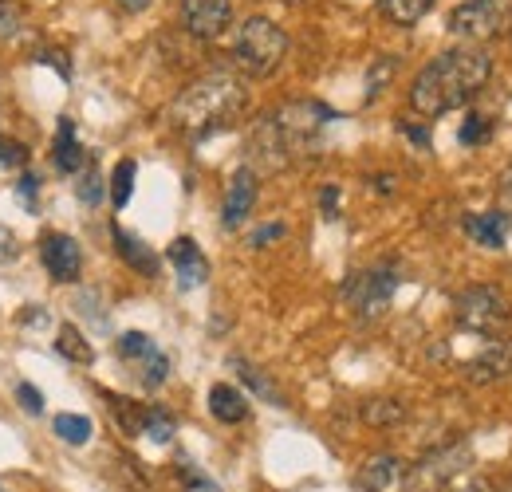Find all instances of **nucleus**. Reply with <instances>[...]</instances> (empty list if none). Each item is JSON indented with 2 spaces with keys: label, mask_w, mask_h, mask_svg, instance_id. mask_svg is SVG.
Segmentation results:
<instances>
[{
  "label": "nucleus",
  "mask_w": 512,
  "mask_h": 492,
  "mask_svg": "<svg viewBox=\"0 0 512 492\" xmlns=\"http://www.w3.org/2000/svg\"><path fill=\"white\" fill-rule=\"evenodd\" d=\"M489 75H493L489 52H481L473 44L449 48L418 71V79L410 87V107L426 119H438L453 107H465L489 83Z\"/></svg>",
  "instance_id": "f257e3e1"
},
{
  "label": "nucleus",
  "mask_w": 512,
  "mask_h": 492,
  "mask_svg": "<svg viewBox=\"0 0 512 492\" xmlns=\"http://www.w3.org/2000/svg\"><path fill=\"white\" fill-rule=\"evenodd\" d=\"M241 111H245V83L225 75V71H217V75H205L193 87H186L170 115H174L182 134L201 142L213 130H225Z\"/></svg>",
  "instance_id": "f03ea898"
},
{
  "label": "nucleus",
  "mask_w": 512,
  "mask_h": 492,
  "mask_svg": "<svg viewBox=\"0 0 512 492\" xmlns=\"http://www.w3.org/2000/svg\"><path fill=\"white\" fill-rule=\"evenodd\" d=\"M284 52H288V36H284V28H280L276 20H268V16H249V20L241 24L237 40H233V63H237L245 75H253V79L272 75V71L280 67V60H284Z\"/></svg>",
  "instance_id": "7ed1b4c3"
},
{
  "label": "nucleus",
  "mask_w": 512,
  "mask_h": 492,
  "mask_svg": "<svg viewBox=\"0 0 512 492\" xmlns=\"http://www.w3.org/2000/svg\"><path fill=\"white\" fill-rule=\"evenodd\" d=\"M446 28L465 44L497 40L512 32V0H465L449 12Z\"/></svg>",
  "instance_id": "20e7f679"
},
{
  "label": "nucleus",
  "mask_w": 512,
  "mask_h": 492,
  "mask_svg": "<svg viewBox=\"0 0 512 492\" xmlns=\"http://www.w3.org/2000/svg\"><path fill=\"white\" fill-rule=\"evenodd\" d=\"M331 119H335V111L316 103V99H300V103H288V107H280L276 115H268V123L280 134L284 150H288V158L304 154V150L320 138V130L331 123Z\"/></svg>",
  "instance_id": "39448f33"
},
{
  "label": "nucleus",
  "mask_w": 512,
  "mask_h": 492,
  "mask_svg": "<svg viewBox=\"0 0 512 492\" xmlns=\"http://www.w3.org/2000/svg\"><path fill=\"white\" fill-rule=\"evenodd\" d=\"M509 319H512L509 300L493 284H477V288H469V292L457 296V323L469 327V331H477V335H497V331L509 327Z\"/></svg>",
  "instance_id": "423d86ee"
},
{
  "label": "nucleus",
  "mask_w": 512,
  "mask_h": 492,
  "mask_svg": "<svg viewBox=\"0 0 512 492\" xmlns=\"http://www.w3.org/2000/svg\"><path fill=\"white\" fill-rule=\"evenodd\" d=\"M394 288H398V272H394L390 264H383V268H367V272L351 276V280L343 284V300L351 304L355 315L375 319V315H383V308L390 304Z\"/></svg>",
  "instance_id": "0eeeda50"
},
{
  "label": "nucleus",
  "mask_w": 512,
  "mask_h": 492,
  "mask_svg": "<svg viewBox=\"0 0 512 492\" xmlns=\"http://www.w3.org/2000/svg\"><path fill=\"white\" fill-rule=\"evenodd\" d=\"M182 20L197 40H217L233 24V0H182Z\"/></svg>",
  "instance_id": "6e6552de"
},
{
  "label": "nucleus",
  "mask_w": 512,
  "mask_h": 492,
  "mask_svg": "<svg viewBox=\"0 0 512 492\" xmlns=\"http://www.w3.org/2000/svg\"><path fill=\"white\" fill-rule=\"evenodd\" d=\"M40 260L52 272V280L75 284L79 280V268H83V248H79L75 237H67V233H48L40 241Z\"/></svg>",
  "instance_id": "1a4fd4ad"
},
{
  "label": "nucleus",
  "mask_w": 512,
  "mask_h": 492,
  "mask_svg": "<svg viewBox=\"0 0 512 492\" xmlns=\"http://www.w3.org/2000/svg\"><path fill=\"white\" fill-rule=\"evenodd\" d=\"M170 264L178 268V284H182L186 292L201 288V284H205V276H209V264H205L201 248L193 245L190 237H182V241H174V245H170Z\"/></svg>",
  "instance_id": "9d476101"
},
{
  "label": "nucleus",
  "mask_w": 512,
  "mask_h": 492,
  "mask_svg": "<svg viewBox=\"0 0 512 492\" xmlns=\"http://www.w3.org/2000/svg\"><path fill=\"white\" fill-rule=\"evenodd\" d=\"M253 201H256V174L249 170V166H241V170L233 174V182H229V197H225V225H229V229H237V225L249 217Z\"/></svg>",
  "instance_id": "9b49d317"
},
{
  "label": "nucleus",
  "mask_w": 512,
  "mask_h": 492,
  "mask_svg": "<svg viewBox=\"0 0 512 492\" xmlns=\"http://www.w3.org/2000/svg\"><path fill=\"white\" fill-rule=\"evenodd\" d=\"M209 410H213L217 422H229V426H237V422L249 418V402H245V394L233 390V386H225V382L209 390Z\"/></svg>",
  "instance_id": "f8f14e48"
},
{
  "label": "nucleus",
  "mask_w": 512,
  "mask_h": 492,
  "mask_svg": "<svg viewBox=\"0 0 512 492\" xmlns=\"http://www.w3.org/2000/svg\"><path fill=\"white\" fill-rule=\"evenodd\" d=\"M115 248H119V256L127 260L134 272H142V276H158V256L150 252V245L138 241V237H130L127 229H119V225H115Z\"/></svg>",
  "instance_id": "ddd939ff"
},
{
  "label": "nucleus",
  "mask_w": 512,
  "mask_h": 492,
  "mask_svg": "<svg viewBox=\"0 0 512 492\" xmlns=\"http://www.w3.org/2000/svg\"><path fill=\"white\" fill-rule=\"evenodd\" d=\"M56 170L60 174H75V170H83V146H79V138H75V123L71 119H60V130H56Z\"/></svg>",
  "instance_id": "4468645a"
},
{
  "label": "nucleus",
  "mask_w": 512,
  "mask_h": 492,
  "mask_svg": "<svg viewBox=\"0 0 512 492\" xmlns=\"http://www.w3.org/2000/svg\"><path fill=\"white\" fill-rule=\"evenodd\" d=\"M465 233L477 241V245L489 248H505V217L501 213H469L465 217Z\"/></svg>",
  "instance_id": "2eb2a0df"
},
{
  "label": "nucleus",
  "mask_w": 512,
  "mask_h": 492,
  "mask_svg": "<svg viewBox=\"0 0 512 492\" xmlns=\"http://www.w3.org/2000/svg\"><path fill=\"white\" fill-rule=\"evenodd\" d=\"M505 370H512V347H489L481 359L469 363V378H473V382H493V378H501Z\"/></svg>",
  "instance_id": "dca6fc26"
},
{
  "label": "nucleus",
  "mask_w": 512,
  "mask_h": 492,
  "mask_svg": "<svg viewBox=\"0 0 512 492\" xmlns=\"http://www.w3.org/2000/svg\"><path fill=\"white\" fill-rule=\"evenodd\" d=\"M398 473H402V465H398L394 457H375V461L359 473V485H363V492H383L386 485L398 481Z\"/></svg>",
  "instance_id": "f3484780"
},
{
  "label": "nucleus",
  "mask_w": 512,
  "mask_h": 492,
  "mask_svg": "<svg viewBox=\"0 0 512 492\" xmlns=\"http://www.w3.org/2000/svg\"><path fill=\"white\" fill-rule=\"evenodd\" d=\"M56 347H60V355H64V359H71V363H83V367L95 359V351L87 347V339H83V335H79L71 323H64V327H60V335H56Z\"/></svg>",
  "instance_id": "a211bd4d"
},
{
  "label": "nucleus",
  "mask_w": 512,
  "mask_h": 492,
  "mask_svg": "<svg viewBox=\"0 0 512 492\" xmlns=\"http://www.w3.org/2000/svg\"><path fill=\"white\" fill-rule=\"evenodd\" d=\"M406 418V406L394 402V398H379V402H367L363 406V422L367 426H398Z\"/></svg>",
  "instance_id": "6ab92c4d"
},
{
  "label": "nucleus",
  "mask_w": 512,
  "mask_h": 492,
  "mask_svg": "<svg viewBox=\"0 0 512 492\" xmlns=\"http://www.w3.org/2000/svg\"><path fill=\"white\" fill-rule=\"evenodd\" d=\"M383 12H386V20L410 28V24H418V20L430 12V0H383Z\"/></svg>",
  "instance_id": "aec40b11"
},
{
  "label": "nucleus",
  "mask_w": 512,
  "mask_h": 492,
  "mask_svg": "<svg viewBox=\"0 0 512 492\" xmlns=\"http://www.w3.org/2000/svg\"><path fill=\"white\" fill-rule=\"evenodd\" d=\"M56 433H60V441H67V445H87L91 441V418H83V414H60L56 418Z\"/></svg>",
  "instance_id": "412c9836"
},
{
  "label": "nucleus",
  "mask_w": 512,
  "mask_h": 492,
  "mask_svg": "<svg viewBox=\"0 0 512 492\" xmlns=\"http://www.w3.org/2000/svg\"><path fill=\"white\" fill-rule=\"evenodd\" d=\"M166 374H170V359H166L158 347H154L146 359H138V378H142V386H150V390H154V386H162V382H166Z\"/></svg>",
  "instance_id": "4be33fe9"
},
{
  "label": "nucleus",
  "mask_w": 512,
  "mask_h": 492,
  "mask_svg": "<svg viewBox=\"0 0 512 492\" xmlns=\"http://www.w3.org/2000/svg\"><path fill=\"white\" fill-rule=\"evenodd\" d=\"M130 193H134V162L123 158V162L115 166V174H111V201H115V209L127 205Z\"/></svg>",
  "instance_id": "5701e85b"
},
{
  "label": "nucleus",
  "mask_w": 512,
  "mask_h": 492,
  "mask_svg": "<svg viewBox=\"0 0 512 492\" xmlns=\"http://www.w3.org/2000/svg\"><path fill=\"white\" fill-rule=\"evenodd\" d=\"M142 430L150 441H158V445H166L170 437H174V422H170V414L166 410H146V418H142Z\"/></svg>",
  "instance_id": "b1692460"
},
{
  "label": "nucleus",
  "mask_w": 512,
  "mask_h": 492,
  "mask_svg": "<svg viewBox=\"0 0 512 492\" xmlns=\"http://www.w3.org/2000/svg\"><path fill=\"white\" fill-rule=\"evenodd\" d=\"M154 351V339L150 335H142V331H127L123 339H119V355L127 359V363H138V359H146Z\"/></svg>",
  "instance_id": "393cba45"
},
{
  "label": "nucleus",
  "mask_w": 512,
  "mask_h": 492,
  "mask_svg": "<svg viewBox=\"0 0 512 492\" xmlns=\"http://www.w3.org/2000/svg\"><path fill=\"white\" fill-rule=\"evenodd\" d=\"M233 370H237V374H241V378H245V382H249V386H253L256 394H260V398H268V402H276V406H280V402H284V398H280V394H276V390H272V382H268V378H264V374H260V370H253L249 367V363H245V359H237V363H233Z\"/></svg>",
  "instance_id": "a878e982"
},
{
  "label": "nucleus",
  "mask_w": 512,
  "mask_h": 492,
  "mask_svg": "<svg viewBox=\"0 0 512 492\" xmlns=\"http://www.w3.org/2000/svg\"><path fill=\"white\" fill-rule=\"evenodd\" d=\"M489 138V119H481V115H469L465 126H461V142L465 146H481Z\"/></svg>",
  "instance_id": "bb28decb"
},
{
  "label": "nucleus",
  "mask_w": 512,
  "mask_h": 492,
  "mask_svg": "<svg viewBox=\"0 0 512 492\" xmlns=\"http://www.w3.org/2000/svg\"><path fill=\"white\" fill-rule=\"evenodd\" d=\"M79 201H87V205H99L103 201V182H99V170L95 166L79 178Z\"/></svg>",
  "instance_id": "cd10ccee"
},
{
  "label": "nucleus",
  "mask_w": 512,
  "mask_h": 492,
  "mask_svg": "<svg viewBox=\"0 0 512 492\" xmlns=\"http://www.w3.org/2000/svg\"><path fill=\"white\" fill-rule=\"evenodd\" d=\"M16 402H20L28 414H44V394H40L32 382H16Z\"/></svg>",
  "instance_id": "c85d7f7f"
},
{
  "label": "nucleus",
  "mask_w": 512,
  "mask_h": 492,
  "mask_svg": "<svg viewBox=\"0 0 512 492\" xmlns=\"http://www.w3.org/2000/svg\"><path fill=\"white\" fill-rule=\"evenodd\" d=\"M0 166H28V146L0 138Z\"/></svg>",
  "instance_id": "c756f323"
},
{
  "label": "nucleus",
  "mask_w": 512,
  "mask_h": 492,
  "mask_svg": "<svg viewBox=\"0 0 512 492\" xmlns=\"http://www.w3.org/2000/svg\"><path fill=\"white\" fill-rule=\"evenodd\" d=\"M16 32H20V8L12 0H0V40H8Z\"/></svg>",
  "instance_id": "7c9ffc66"
},
{
  "label": "nucleus",
  "mask_w": 512,
  "mask_h": 492,
  "mask_svg": "<svg viewBox=\"0 0 512 492\" xmlns=\"http://www.w3.org/2000/svg\"><path fill=\"white\" fill-rule=\"evenodd\" d=\"M438 492H489V485H485L481 477H469V473H465V477H457V481H449L446 489H438Z\"/></svg>",
  "instance_id": "2f4dec72"
},
{
  "label": "nucleus",
  "mask_w": 512,
  "mask_h": 492,
  "mask_svg": "<svg viewBox=\"0 0 512 492\" xmlns=\"http://www.w3.org/2000/svg\"><path fill=\"white\" fill-rule=\"evenodd\" d=\"M320 209H323V217H327V221H335V213H339V185H323Z\"/></svg>",
  "instance_id": "473e14b6"
},
{
  "label": "nucleus",
  "mask_w": 512,
  "mask_h": 492,
  "mask_svg": "<svg viewBox=\"0 0 512 492\" xmlns=\"http://www.w3.org/2000/svg\"><path fill=\"white\" fill-rule=\"evenodd\" d=\"M390 71H394V60H379V67H375V75H371V87H367V91H371L367 99H375V95H379V87H383V79L390 75Z\"/></svg>",
  "instance_id": "72a5a7b5"
},
{
  "label": "nucleus",
  "mask_w": 512,
  "mask_h": 492,
  "mask_svg": "<svg viewBox=\"0 0 512 492\" xmlns=\"http://www.w3.org/2000/svg\"><path fill=\"white\" fill-rule=\"evenodd\" d=\"M276 237H284V225H280V221H272L268 229H260V233L253 237V245L260 248V245H268V241H276Z\"/></svg>",
  "instance_id": "f704fd0d"
},
{
  "label": "nucleus",
  "mask_w": 512,
  "mask_h": 492,
  "mask_svg": "<svg viewBox=\"0 0 512 492\" xmlns=\"http://www.w3.org/2000/svg\"><path fill=\"white\" fill-rule=\"evenodd\" d=\"M12 256H16V237L0 225V264H4V260H12Z\"/></svg>",
  "instance_id": "c9c22d12"
},
{
  "label": "nucleus",
  "mask_w": 512,
  "mask_h": 492,
  "mask_svg": "<svg viewBox=\"0 0 512 492\" xmlns=\"http://www.w3.org/2000/svg\"><path fill=\"white\" fill-rule=\"evenodd\" d=\"M20 197L32 205V197H36V178H32V174H24V178H20Z\"/></svg>",
  "instance_id": "e433bc0d"
},
{
  "label": "nucleus",
  "mask_w": 512,
  "mask_h": 492,
  "mask_svg": "<svg viewBox=\"0 0 512 492\" xmlns=\"http://www.w3.org/2000/svg\"><path fill=\"white\" fill-rule=\"evenodd\" d=\"M402 130H406V134H410V138H414V142H418V146H426V142H430V134H426V130H418V126L402 123Z\"/></svg>",
  "instance_id": "4c0bfd02"
},
{
  "label": "nucleus",
  "mask_w": 512,
  "mask_h": 492,
  "mask_svg": "<svg viewBox=\"0 0 512 492\" xmlns=\"http://www.w3.org/2000/svg\"><path fill=\"white\" fill-rule=\"evenodd\" d=\"M119 4H123L127 12H146V8L154 4V0H119Z\"/></svg>",
  "instance_id": "58836bf2"
},
{
  "label": "nucleus",
  "mask_w": 512,
  "mask_h": 492,
  "mask_svg": "<svg viewBox=\"0 0 512 492\" xmlns=\"http://www.w3.org/2000/svg\"><path fill=\"white\" fill-rule=\"evenodd\" d=\"M284 4H296V0H284Z\"/></svg>",
  "instance_id": "ea45409f"
},
{
  "label": "nucleus",
  "mask_w": 512,
  "mask_h": 492,
  "mask_svg": "<svg viewBox=\"0 0 512 492\" xmlns=\"http://www.w3.org/2000/svg\"><path fill=\"white\" fill-rule=\"evenodd\" d=\"M505 492H512V485H509V489H505Z\"/></svg>",
  "instance_id": "a19ab883"
},
{
  "label": "nucleus",
  "mask_w": 512,
  "mask_h": 492,
  "mask_svg": "<svg viewBox=\"0 0 512 492\" xmlns=\"http://www.w3.org/2000/svg\"><path fill=\"white\" fill-rule=\"evenodd\" d=\"M509 40H512V32H509Z\"/></svg>",
  "instance_id": "79ce46f5"
}]
</instances>
